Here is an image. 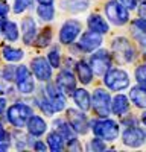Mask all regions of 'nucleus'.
Here are the masks:
<instances>
[{
	"instance_id": "obj_1",
	"label": "nucleus",
	"mask_w": 146,
	"mask_h": 152,
	"mask_svg": "<svg viewBox=\"0 0 146 152\" xmlns=\"http://www.w3.org/2000/svg\"><path fill=\"white\" fill-rule=\"evenodd\" d=\"M91 126H93L91 131L94 132V135L102 138L104 142H114L120 132L119 125L114 120H110L105 117H102L101 120L91 122Z\"/></svg>"
},
{
	"instance_id": "obj_2",
	"label": "nucleus",
	"mask_w": 146,
	"mask_h": 152,
	"mask_svg": "<svg viewBox=\"0 0 146 152\" xmlns=\"http://www.w3.org/2000/svg\"><path fill=\"white\" fill-rule=\"evenodd\" d=\"M111 49H113V53L116 56V59L122 64L125 62H131L134 58H136V50H134L132 44L123 37H117L113 40L111 43Z\"/></svg>"
},
{
	"instance_id": "obj_3",
	"label": "nucleus",
	"mask_w": 146,
	"mask_h": 152,
	"mask_svg": "<svg viewBox=\"0 0 146 152\" xmlns=\"http://www.w3.org/2000/svg\"><path fill=\"white\" fill-rule=\"evenodd\" d=\"M129 9L123 5V3H119L117 0H110L105 6V14L110 18L113 24L116 26H123V24L129 20Z\"/></svg>"
},
{
	"instance_id": "obj_4",
	"label": "nucleus",
	"mask_w": 146,
	"mask_h": 152,
	"mask_svg": "<svg viewBox=\"0 0 146 152\" xmlns=\"http://www.w3.org/2000/svg\"><path fill=\"white\" fill-rule=\"evenodd\" d=\"M105 85L113 91H122L126 87H129V76L126 72L120 69H110L105 73Z\"/></svg>"
},
{
	"instance_id": "obj_5",
	"label": "nucleus",
	"mask_w": 146,
	"mask_h": 152,
	"mask_svg": "<svg viewBox=\"0 0 146 152\" xmlns=\"http://www.w3.org/2000/svg\"><path fill=\"white\" fill-rule=\"evenodd\" d=\"M32 116V108L26 104H15L8 110V120L11 125H14L15 128L28 125V120Z\"/></svg>"
},
{
	"instance_id": "obj_6",
	"label": "nucleus",
	"mask_w": 146,
	"mask_h": 152,
	"mask_svg": "<svg viewBox=\"0 0 146 152\" xmlns=\"http://www.w3.org/2000/svg\"><path fill=\"white\" fill-rule=\"evenodd\" d=\"M111 97H110L107 90H102V88H97L93 93V104L91 107L94 108L96 114L99 117H107L110 113H111Z\"/></svg>"
},
{
	"instance_id": "obj_7",
	"label": "nucleus",
	"mask_w": 146,
	"mask_h": 152,
	"mask_svg": "<svg viewBox=\"0 0 146 152\" xmlns=\"http://www.w3.org/2000/svg\"><path fill=\"white\" fill-rule=\"evenodd\" d=\"M90 66L93 69V72L97 75V76H102L105 75L110 69V66H111V56H110V53L107 52V50H97L96 53L91 55L90 58Z\"/></svg>"
},
{
	"instance_id": "obj_8",
	"label": "nucleus",
	"mask_w": 146,
	"mask_h": 152,
	"mask_svg": "<svg viewBox=\"0 0 146 152\" xmlns=\"http://www.w3.org/2000/svg\"><path fill=\"white\" fill-rule=\"evenodd\" d=\"M122 140L125 146L129 148H140L146 142V131L139 126H129L122 134Z\"/></svg>"
},
{
	"instance_id": "obj_9",
	"label": "nucleus",
	"mask_w": 146,
	"mask_h": 152,
	"mask_svg": "<svg viewBox=\"0 0 146 152\" xmlns=\"http://www.w3.org/2000/svg\"><path fill=\"white\" fill-rule=\"evenodd\" d=\"M15 82H17V88L18 91L23 94H29L34 91V79L31 76V72L26 66H18L17 72H15Z\"/></svg>"
},
{
	"instance_id": "obj_10",
	"label": "nucleus",
	"mask_w": 146,
	"mask_h": 152,
	"mask_svg": "<svg viewBox=\"0 0 146 152\" xmlns=\"http://www.w3.org/2000/svg\"><path fill=\"white\" fill-rule=\"evenodd\" d=\"M79 32H81V23L78 20H69L61 26L59 41L63 44H72L78 38Z\"/></svg>"
},
{
	"instance_id": "obj_11",
	"label": "nucleus",
	"mask_w": 146,
	"mask_h": 152,
	"mask_svg": "<svg viewBox=\"0 0 146 152\" xmlns=\"http://www.w3.org/2000/svg\"><path fill=\"white\" fill-rule=\"evenodd\" d=\"M67 119H69V123L73 128L76 134H87L88 131V120H87V116L84 113H79L76 110H67Z\"/></svg>"
},
{
	"instance_id": "obj_12",
	"label": "nucleus",
	"mask_w": 146,
	"mask_h": 152,
	"mask_svg": "<svg viewBox=\"0 0 146 152\" xmlns=\"http://www.w3.org/2000/svg\"><path fill=\"white\" fill-rule=\"evenodd\" d=\"M31 66H32V72L34 75L36 76V79L41 81V82H47L49 79L52 78V66H50V62H47L46 58H34L32 62H31Z\"/></svg>"
},
{
	"instance_id": "obj_13",
	"label": "nucleus",
	"mask_w": 146,
	"mask_h": 152,
	"mask_svg": "<svg viewBox=\"0 0 146 152\" xmlns=\"http://www.w3.org/2000/svg\"><path fill=\"white\" fill-rule=\"evenodd\" d=\"M46 96L47 99L50 100V104L55 110V113L58 111H63L66 108V93H63L58 88V85H52V84H49L47 88H46Z\"/></svg>"
},
{
	"instance_id": "obj_14",
	"label": "nucleus",
	"mask_w": 146,
	"mask_h": 152,
	"mask_svg": "<svg viewBox=\"0 0 146 152\" xmlns=\"http://www.w3.org/2000/svg\"><path fill=\"white\" fill-rule=\"evenodd\" d=\"M101 44H102V35L94 32V31L85 32L79 40V47L84 52H93V50L99 49Z\"/></svg>"
},
{
	"instance_id": "obj_15",
	"label": "nucleus",
	"mask_w": 146,
	"mask_h": 152,
	"mask_svg": "<svg viewBox=\"0 0 146 152\" xmlns=\"http://www.w3.org/2000/svg\"><path fill=\"white\" fill-rule=\"evenodd\" d=\"M56 85L63 93L69 94L76 90V79L70 70H63L56 76Z\"/></svg>"
},
{
	"instance_id": "obj_16",
	"label": "nucleus",
	"mask_w": 146,
	"mask_h": 152,
	"mask_svg": "<svg viewBox=\"0 0 146 152\" xmlns=\"http://www.w3.org/2000/svg\"><path fill=\"white\" fill-rule=\"evenodd\" d=\"M73 100H75V104L78 105V108L81 111H88L90 107H91L90 94L85 88H76V90L73 91Z\"/></svg>"
},
{
	"instance_id": "obj_17",
	"label": "nucleus",
	"mask_w": 146,
	"mask_h": 152,
	"mask_svg": "<svg viewBox=\"0 0 146 152\" xmlns=\"http://www.w3.org/2000/svg\"><path fill=\"white\" fill-rule=\"evenodd\" d=\"M21 29H23V41L26 44H32V41L35 40V34H36V24H35L34 18H31V17L23 18Z\"/></svg>"
},
{
	"instance_id": "obj_18",
	"label": "nucleus",
	"mask_w": 146,
	"mask_h": 152,
	"mask_svg": "<svg viewBox=\"0 0 146 152\" xmlns=\"http://www.w3.org/2000/svg\"><path fill=\"white\" fill-rule=\"evenodd\" d=\"M46 129H47L46 122L40 116H34L32 114L31 119L28 120V131H29V134H32L34 137H40V135H43L46 132Z\"/></svg>"
},
{
	"instance_id": "obj_19",
	"label": "nucleus",
	"mask_w": 146,
	"mask_h": 152,
	"mask_svg": "<svg viewBox=\"0 0 146 152\" xmlns=\"http://www.w3.org/2000/svg\"><path fill=\"white\" fill-rule=\"evenodd\" d=\"M87 24H88V29L90 31H94L97 34H107L110 31V26H108V23L101 17V15H97V14H93L88 17L87 20Z\"/></svg>"
},
{
	"instance_id": "obj_20",
	"label": "nucleus",
	"mask_w": 146,
	"mask_h": 152,
	"mask_svg": "<svg viewBox=\"0 0 146 152\" xmlns=\"http://www.w3.org/2000/svg\"><path fill=\"white\" fill-rule=\"evenodd\" d=\"M76 72H78L79 81L84 85H87L93 81V69H91V66L88 64V62H85V61L76 62Z\"/></svg>"
},
{
	"instance_id": "obj_21",
	"label": "nucleus",
	"mask_w": 146,
	"mask_h": 152,
	"mask_svg": "<svg viewBox=\"0 0 146 152\" xmlns=\"http://www.w3.org/2000/svg\"><path fill=\"white\" fill-rule=\"evenodd\" d=\"M129 97L137 108H146V85H137L131 88Z\"/></svg>"
},
{
	"instance_id": "obj_22",
	"label": "nucleus",
	"mask_w": 146,
	"mask_h": 152,
	"mask_svg": "<svg viewBox=\"0 0 146 152\" xmlns=\"http://www.w3.org/2000/svg\"><path fill=\"white\" fill-rule=\"evenodd\" d=\"M129 108V100L126 96L123 94H117L113 97L111 100V113H114L116 116H122V114H125Z\"/></svg>"
},
{
	"instance_id": "obj_23",
	"label": "nucleus",
	"mask_w": 146,
	"mask_h": 152,
	"mask_svg": "<svg viewBox=\"0 0 146 152\" xmlns=\"http://www.w3.org/2000/svg\"><path fill=\"white\" fill-rule=\"evenodd\" d=\"M47 145H49V149L53 151V152H58V151H63L64 148V137L61 135L58 131H53L47 135Z\"/></svg>"
},
{
	"instance_id": "obj_24",
	"label": "nucleus",
	"mask_w": 146,
	"mask_h": 152,
	"mask_svg": "<svg viewBox=\"0 0 146 152\" xmlns=\"http://www.w3.org/2000/svg\"><path fill=\"white\" fill-rule=\"evenodd\" d=\"M2 53H3V58L9 62H17L20 59H23L24 53H23V50L20 49H15V47H11V46H5L3 50H2Z\"/></svg>"
},
{
	"instance_id": "obj_25",
	"label": "nucleus",
	"mask_w": 146,
	"mask_h": 152,
	"mask_svg": "<svg viewBox=\"0 0 146 152\" xmlns=\"http://www.w3.org/2000/svg\"><path fill=\"white\" fill-rule=\"evenodd\" d=\"M2 32H3V35L8 41H15L18 38V28L14 21H5Z\"/></svg>"
},
{
	"instance_id": "obj_26",
	"label": "nucleus",
	"mask_w": 146,
	"mask_h": 152,
	"mask_svg": "<svg viewBox=\"0 0 146 152\" xmlns=\"http://www.w3.org/2000/svg\"><path fill=\"white\" fill-rule=\"evenodd\" d=\"M63 5L64 9H69L72 12H82L88 8V0H67Z\"/></svg>"
},
{
	"instance_id": "obj_27",
	"label": "nucleus",
	"mask_w": 146,
	"mask_h": 152,
	"mask_svg": "<svg viewBox=\"0 0 146 152\" xmlns=\"http://www.w3.org/2000/svg\"><path fill=\"white\" fill-rule=\"evenodd\" d=\"M36 14L40 15V18L49 21V20H52L53 15H55V9L52 8V5H40L38 9H36Z\"/></svg>"
},
{
	"instance_id": "obj_28",
	"label": "nucleus",
	"mask_w": 146,
	"mask_h": 152,
	"mask_svg": "<svg viewBox=\"0 0 146 152\" xmlns=\"http://www.w3.org/2000/svg\"><path fill=\"white\" fill-rule=\"evenodd\" d=\"M50 40H52V31L50 29H44L41 32V35L36 38V44L44 47V46H47L49 43H50Z\"/></svg>"
},
{
	"instance_id": "obj_29",
	"label": "nucleus",
	"mask_w": 146,
	"mask_h": 152,
	"mask_svg": "<svg viewBox=\"0 0 146 152\" xmlns=\"http://www.w3.org/2000/svg\"><path fill=\"white\" fill-rule=\"evenodd\" d=\"M34 0H15L14 2V12L15 14H21L24 9H28L32 5Z\"/></svg>"
},
{
	"instance_id": "obj_30",
	"label": "nucleus",
	"mask_w": 146,
	"mask_h": 152,
	"mask_svg": "<svg viewBox=\"0 0 146 152\" xmlns=\"http://www.w3.org/2000/svg\"><path fill=\"white\" fill-rule=\"evenodd\" d=\"M47 59H49V62H50V66L53 69H58L59 67V61H61L58 49H52L50 52H49V55H47Z\"/></svg>"
},
{
	"instance_id": "obj_31",
	"label": "nucleus",
	"mask_w": 146,
	"mask_h": 152,
	"mask_svg": "<svg viewBox=\"0 0 146 152\" xmlns=\"http://www.w3.org/2000/svg\"><path fill=\"white\" fill-rule=\"evenodd\" d=\"M136 79L140 85H146V64L136 69Z\"/></svg>"
},
{
	"instance_id": "obj_32",
	"label": "nucleus",
	"mask_w": 146,
	"mask_h": 152,
	"mask_svg": "<svg viewBox=\"0 0 146 152\" xmlns=\"http://www.w3.org/2000/svg\"><path fill=\"white\" fill-rule=\"evenodd\" d=\"M88 149H91V151H104L105 149L104 140H102V138H99V137L93 138V140L88 143Z\"/></svg>"
},
{
	"instance_id": "obj_33",
	"label": "nucleus",
	"mask_w": 146,
	"mask_h": 152,
	"mask_svg": "<svg viewBox=\"0 0 146 152\" xmlns=\"http://www.w3.org/2000/svg\"><path fill=\"white\" fill-rule=\"evenodd\" d=\"M15 72H17V67L8 66V67L3 70V78H5L6 81H12V79H15Z\"/></svg>"
},
{
	"instance_id": "obj_34",
	"label": "nucleus",
	"mask_w": 146,
	"mask_h": 152,
	"mask_svg": "<svg viewBox=\"0 0 146 152\" xmlns=\"http://www.w3.org/2000/svg\"><path fill=\"white\" fill-rule=\"evenodd\" d=\"M132 26L139 28V31H142V32H145V34H146V18H137L136 21H134Z\"/></svg>"
},
{
	"instance_id": "obj_35",
	"label": "nucleus",
	"mask_w": 146,
	"mask_h": 152,
	"mask_svg": "<svg viewBox=\"0 0 146 152\" xmlns=\"http://www.w3.org/2000/svg\"><path fill=\"white\" fill-rule=\"evenodd\" d=\"M120 2L123 3L128 9H134V8L137 6V0H120Z\"/></svg>"
},
{
	"instance_id": "obj_36",
	"label": "nucleus",
	"mask_w": 146,
	"mask_h": 152,
	"mask_svg": "<svg viewBox=\"0 0 146 152\" xmlns=\"http://www.w3.org/2000/svg\"><path fill=\"white\" fill-rule=\"evenodd\" d=\"M6 91H8V88H6V84H5V78L3 79L0 78V94H3Z\"/></svg>"
},
{
	"instance_id": "obj_37",
	"label": "nucleus",
	"mask_w": 146,
	"mask_h": 152,
	"mask_svg": "<svg viewBox=\"0 0 146 152\" xmlns=\"http://www.w3.org/2000/svg\"><path fill=\"white\" fill-rule=\"evenodd\" d=\"M5 138H6V131H5V128H3V125L0 123V143L5 142Z\"/></svg>"
},
{
	"instance_id": "obj_38",
	"label": "nucleus",
	"mask_w": 146,
	"mask_h": 152,
	"mask_svg": "<svg viewBox=\"0 0 146 152\" xmlns=\"http://www.w3.org/2000/svg\"><path fill=\"white\" fill-rule=\"evenodd\" d=\"M139 15H140L142 18H146V3L142 5V8L139 9Z\"/></svg>"
},
{
	"instance_id": "obj_39",
	"label": "nucleus",
	"mask_w": 146,
	"mask_h": 152,
	"mask_svg": "<svg viewBox=\"0 0 146 152\" xmlns=\"http://www.w3.org/2000/svg\"><path fill=\"white\" fill-rule=\"evenodd\" d=\"M34 148H35V149H38V151H46V149H47V146H46V145H43L41 142H36Z\"/></svg>"
},
{
	"instance_id": "obj_40",
	"label": "nucleus",
	"mask_w": 146,
	"mask_h": 152,
	"mask_svg": "<svg viewBox=\"0 0 146 152\" xmlns=\"http://www.w3.org/2000/svg\"><path fill=\"white\" fill-rule=\"evenodd\" d=\"M5 108H6V100L0 97V114H2V113L5 111Z\"/></svg>"
},
{
	"instance_id": "obj_41",
	"label": "nucleus",
	"mask_w": 146,
	"mask_h": 152,
	"mask_svg": "<svg viewBox=\"0 0 146 152\" xmlns=\"http://www.w3.org/2000/svg\"><path fill=\"white\" fill-rule=\"evenodd\" d=\"M40 5H52L53 3V0H36Z\"/></svg>"
},
{
	"instance_id": "obj_42",
	"label": "nucleus",
	"mask_w": 146,
	"mask_h": 152,
	"mask_svg": "<svg viewBox=\"0 0 146 152\" xmlns=\"http://www.w3.org/2000/svg\"><path fill=\"white\" fill-rule=\"evenodd\" d=\"M5 15H0V32H2L3 31V24H5Z\"/></svg>"
},
{
	"instance_id": "obj_43",
	"label": "nucleus",
	"mask_w": 146,
	"mask_h": 152,
	"mask_svg": "<svg viewBox=\"0 0 146 152\" xmlns=\"http://www.w3.org/2000/svg\"><path fill=\"white\" fill-rule=\"evenodd\" d=\"M9 148V145H0V151H6Z\"/></svg>"
},
{
	"instance_id": "obj_44",
	"label": "nucleus",
	"mask_w": 146,
	"mask_h": 152,
	"mask_svg": "<svg viewBox=\"0 0 146 152\" xmlns=\"http://www.w3.org/2000/svg\"><path fill=\"white\" fill-rule=\"evenodd\" d=\"M142 122H143V123L146 125V111L143 113V116H142Z\"/></svg>"
},
{
	"instance_id": "obj_45",
	"label": "nucleus",
	"mask_w": 146,
	"mask_h": 152,
	"mask_svg": "<svg viewBox=\"0 0 146 152\" xmlns=\"http://www.w3.org/2000/svg\"><path fill=\"white\" fill-rule=\"evenodd\" d=\"M140 2H143V3H146V0H140Z\"/></svg>"
},
{
	"instance_id": "obj_46",
	"label": "nucleus",
	"mask_w": 146,
	"mask_h": 152,
	"mask_svg": "<svg viewBox=\"0 0 146 152\" xmlns=\"http://www.w3.org/2000/svg\"><path fill=\"white\" fill-rule=\"evenodd\" d=\"M0 5H2V2H0Z\"/></svg>"
}]
</instances>
